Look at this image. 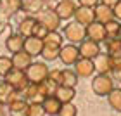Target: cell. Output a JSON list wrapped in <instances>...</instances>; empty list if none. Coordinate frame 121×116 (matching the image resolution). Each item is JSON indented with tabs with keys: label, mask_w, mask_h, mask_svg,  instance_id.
<instances>
[{
	"label": "cell",
	"mask_w": 121,
	"mask_h": 116,
	"mask_svg": "<svg viewBox=\"0 0 121 116\" xmlns=\"http://www.w3.org/2000/svg\"><path fill=\"white\" fill-rule=\"evenodd\" d=\"M106 30H107V35L109 38H114V36H119V31H121V21L118 19H112L106 24Z\"/></svg>",
	"instance_id": "31"
},
{
	"label": "cell",
	"mask_w": 121,
	"mask_h": 116,
	"mask_svg": "<svg viewBox=\"0 0 121 116\" xmlns=\"http://www.w3.org/2000/svg\"><path fill=\"white\" fill-rule=\"evenodd\" d=\"M112 9H114V18H116L118 21H121V0H119L116 5H114Z\"/></svg>",
	"instance_id": "36"
},
{
	"label": "cell",
	"mask_w": 121,
	"mask_h": 116,
	"mask_svg": "<svg viewBox=\"0 0 121 116\" xmlns=\"http://www.w3.org/2000/svg\"><path fill=\"white\" fill-rule=\"evenodd\" d=\"M38 85H40V94H42L43 99L56 95V92H57V88H59V85L56 83V81H52L50 78H47L45 81H42V83H38Z\"/></svg>",
	"instance_id": "26"
},
{
	"label": "cell",
	"mask_w": 121,
	"mask_h": 116,
	"mask_svg": "<svg viewBox=\"0 0 121 116\" xmlns=\"http://www.w3.org/2000/svg\"><path fill=\"white\" fill-rule=\"evenodd\" d=\"M80 57H81L80 47H76V43H68V45H62L60 54H59L60 62L66 64V66H74L76 62H78Z\"/></svg>",
	"instance_id": "6"
},
{
	"label": "cell",
	"mask_w": 121,
	"mask_h": 116,
	"mask_svg": "<svg viewBox=\"0 0 121 116\" xmlns=\"http://www.w3.org/2000/svg\"><path fill=\"white\" fill-rule=\"evenodd\" d=\"M19 94H21V92L16 90V88L10 85L7 80L0 81V102H2L4 106H9V104L14 102L16 99L23 97V95H19Z\"/></svg>",
	"instance_id": "8"
},
{
	"label": "cell",
	"mask_w": 121,
	"mask_h": 116,
	"mask_svg": "<svg viewBox=\"0 0 121 116\" xmlns=\"http://www.w3.org/2000/svg\"><path fill=\"white\" fill-rule=\"evenodd\" d=\"M74 71L80 78H90L95 73V61L93 59H86V57H80L78 62L74 64Z\"/></svg>",
	"instance_id": "9"
},
{
	"label": "cell",
	"mask_w": 121,
	"mask_h": 116,
	"mask_svg": "<svg viewBox=\"0 0 121 116\" xmlns=\"http://www.w3.org/2000/svg\"><path fill=\"white\" fill-rule=\"evenodd\" d=\"M76 114H78V107H76L73 102L62 104V107H60V111H59V116H76Z\"/></svg>",
	"instance_id": "32"
},
{
	"label": "cell",
	"mask_w": 121,
	"mask_h": 116,
	"mask_svg": "<svg viewBox=\"0 0 121 116\" xmlns=\"http://www.w3.org/2000/svg\"><path fill=\"white\" fill-rule=\"evenodd\" d=\"M5 80H7L17 92H23L24 88L30 85V78H28L26 69H19V68H14L7 76H5Z\"/></svg>",
	"instance_id": "4"
},
{
	"label": "cell",
	"mask_w": 121,
	"mask_h": 116,
	"mask_svg": "<svg viewBox=\"0 0 121 116\" xmlns=\"http://www.w3.org/2000/svg\"><path fill=\"white\" fill-rule=\"evenodd\" d=\"M23 7V0H0V10L5 16H12L19 12Z\"/></svg>",
	"instance_id": "22"
},
{
	"label": "cell",
	"mask_w": 121,
	"mask_h": 116,
	"mask_svg": "<svg viewBox=\"0 0 121 116\" xmlns=\"http://www.w3.org/2000/svg\"><path fill=\"white\" fill-rule=\"evenodd\" d=\"M28 113H30V102L24 97H19L14 102L9 104V114L10 116H28Z\"/></svg>",
	"instance_id": "16"
},
{
	"label": "cell",
	"mask_w": 121,
	"mask_h": 116,
	"mask_svg": "<svg viewBox=\"0 0 121 116\" xmlns=\"http://www.w3.org/2000/svg\"><path fill=\"white\" fill-rule=\"evenodd\" d=\"M38 21H40L43 26H47L48 31H57L62 19L59 18V14L56 10H43V12H40V16H38Z\"/></svg>",
	"instance_id": "10"
},
{
	"label": "cell",
	"mask_w": 121,
	"mask_h": 116,
	"mask_svg": "<svg viewBox=\"0 0 121 116\" xmlns=\"http://www.w3.org/2000/svg\"><path fill=\"white\" fill-rule=\"evenodd\" d=\"M60 73H62V69H50L48 78H50L52 81H56L57 85H60Z\"/></svg>",
	"instance_id": "34"
},
{
	"label": "cell",
	"mask_w": 121,
	"mask_h": 116,
	"mask_svg": "<svg viewBox=\"0 0 121 116\" xmlns=\"http://www.w3.org/2000/svg\"><path fill=\"white\" fill-rule=\"evenodd\" d=\"M107 102L111 109H114L116 113H121V88H116V87L112 88L111 94L107 95Z\"/></svg>",
	"instance_id": "28"
},
{
	"label": "cell",
	"mask_w": 121,
	"mask_h": 116,
	"mask_svg": "<svg viewBox=\"0 0 121 116\" xmlns=\"http://www.w3.org/2000/svg\"><path fill=\"white\" fill-rule=\"evenodd\" d=\"M62 49V35L59 31H48L43 38V50L42 57L45 61H56Z\"/></svg>",
	"instance_id": "1"
},
{
	"label": "cell",
	"mask_w": 121,
	"mask_h": 116,
	"mask_svg": "<svg viewBox=\"0 0 121 116\" xmlns=\"http://www.w3.org/2000/svg\"><path fill=\"white\" fill-rule=\"evenodd\" d=\"M36 26H38V19L35 18H24L23 21L19 23L17 26V33H21L24 38H28V36H35V31H36Z\"/></svg>",
	"instance_id": "18"
},
{
	"label": "cell",
	"mask_w": 121,
	"mask_h": 116,
	"mask_svg": "<svg viewBox=\"0 0 121 116\" xmlns=\"http://www.w3.org/2000/svg\"><path fill=\"white\" fill-rule=\"evenodd\" d=\"M86 38L100 43V42H106L109 35H107V30H106V24L99 23V21H93L92 24L86 26Z\"/></svg>",
	"instance_id": "7"
},
{
	"label": "cell",
	"mask_w": 121,
	"mask_h": 116,
	"mask_svg": "<svg viewBox=\"0 0 121 116\" xmlns=\"http://www.w3.org/2000/svg\"><path fill=\"white\" fill-rule=\"evenodd\" d=\"M80 5H85V7H95V5L100 4V0H78Z\"/></svg>",
	"instance_id": "35"
},
{
	"label": "cell",
	"mask_w": 121,
	"mask_h": 116,
	"mask_svg": "<svg viewBox=\"0 0 121 116\" xmlns=\"http://www.w3.org/2000/svg\"><path fill=\"white\" fill-rule=\"evenodd\" d=\"M104 43H106V50H107V54H111L112 57L121 56V36L107 38Z\"/></svg>",
	"instance_id": "27"
},
{
	"label": "cell",
	"mask_w": 121,
	"mask_h": 116,
	"mask_svg": "<svg viewBox=\"0 0 121 116\" xmlns=\"http://www.w3.org/2000/svg\"><path fill=\"white\" fill-rule=\"evenodd\" d=\"M28 116H47V111L43 107V101H35L30 102V113Z\"/></svg>",
	"instance_id": "30"
},
{
	"label": "cell",
	"mask_w": 121,
	"mask_h": 116,
	"mask_svg": "<svg viewBox=\"0 0 121 116\" xmlns=\"http://www.w3.org/2000/svg\"><path fill=\"white\" fill-rule=\"evenodd\" d=\"M119 2V0H100V4H106V5H109V7H114Z\"/></svg>",
	"instance_id": "38"
},
{
	"label": "cell",
	"mask_w": 121,
	"mask_h": 116,
	"mask_svg": "<svg viewBox=\"0 0 121 116\" xmlns=\"http://www.w3.org/2000/svg\"><path fill=\"white\" fill-rule=\"evenodd\" d=\"M93 9H95V21H99V23H102V24H107L109 21L116 19L114 18V9L106 5V4H99Z\"/></svg>",
	"instance_id": "15"
},
{
	"label": "cell",
	"mask_w": 121,
	"mask_h": 116,
	"mask_svg": "<svg viewBox=\"0 0 121 116\" xmlns=\"http://www.w3.org/2000/svg\"><path fill=\"white\" fill-rule=\"evenodd\" d=\"M93 61H95V69L99 75H111L112 73V56L111 54L100 52Z\"/></svg>",
	"instance_id": "13"
},
{
	"label": "cell",
	"mask_w": 121,
	"mask_h": 116,
	"mask_svg": "<svg viewBox=\"0 0 121 116\" xmlns=\"http://www.w3.org/2000/svg\"><path fill=\"white\" fill-rule=\"evenodd\" d=\"M80 54H81V57L95 59L99 54H100V43L93 42L90 38H85V40L80 43Z\"/></svg>",
	"instance_id": "12"
},
{
	"label": "cell",
	"mask_w": 121,
	"mask_h": 116,
	"mask_svg": "<svg viewBox=\"0 0 121 116\" xmlns=\"http://www.w3.org/2000/svg\"><path fill=\"white\" fill-rule=\"evenodd\" d=\"M56 97H57L62 104H66V102H73V99L76 97V90H74V87L59 85L57 92H56Z\"/></svg>",
	"instance_id": "24"
},
{
	"label": "cell",
	"mask_w": 121,
	"mask_h": 116,
	"mask_svg": "<svg viewBox=\"0 0 121 116\" xmlns=\"http://www.w3.org/2000/svg\"><path fill=\"white\" fill-rule=\"evenodd\" d=\"M14 69V61L12 57H7V56H0V76H7L10 71Z\"/></svg>",
	"instance_id": "29"
},
{
	"label": "cell",
	"mask_w": 121,
	"mask_h": 116,
	"mask_svg": "<svg viewBox=\"0 0 121 116\" xmlns=\"http://www.w3.org/2000/svg\"><path fill=\"white\" fill-rule=\"evenodd\" d=\"M119 36H121V31H119Z\"/></svg>",
	"instance_id": "40"
},
{
	"label": "cell",
	"mask_w": 121,
	"mask_h": 116,
	"mask_svg": "<svg viewBox=\"0 0 121 116\" xmlns=\"http://www.w3.org/2000/svg\"><path fill=\"white\" fill-rule=\"evenodd\" d=\"M111 76L114 78V81H121V69H112Z\"/></svg>",
	"instance_id": "37"
},
{
	"label": "cell",
	"mask_w": 121,
	"mask_h": 116,
	"mask_svg": "<svg viewBox=\"0 0 121 116\" xmlns=\"http://www.w3.org/2000/svg\"><path fill=\"white\" fill-rule=\"evenodd\" d=\"M76 9H78V5H76L73 0H60V2L56 5V12L59 14V18L66 21V19H71V18H74V14H76Z\"/></svg>",
	"instance_id": "11"
},
{
	"label": "cell",
	"mask_w": 121,
	"mask_h": 116,
	"mask_svg": "<svg viewBox=\"0 0 121 116\" xmlns=\"http://www.w3.org/2000/svg\"><path fill=\"white\" fill-rule=\"evenodd\" d=\"M48 33V28L47 26H43L40 21H38V26H36V31H35V36H40V38H45Z\"/></svg>",
	"instance_id": "33"
},
{
	"label": "cell",
	"mask_w": 121,
	"mask_h": 116,
	"mask_svg": "<svg viewBox=\"0 0 121 116\" xmlns=\"http://www.w3.org/2000/svg\"><path fill=\"white\" fill-rule=\"evenodd\" d=\"M12 61H14V68H19V69H28L31 62H33V56L28 54L26 50H19L12 54Z\"/></svg>",
	"instance_id": "20"
},
{
	"label": "cell",
	"mask_w": 121,
	"mask_h": 116,
	"mask_svg": "<svg viewBox=\"0 0 121 116\" xmlns=\"http://www.w3.org/2000/svg\"><path fill=\"white\" fill-rule=\"evenodd\" d=\"M64 36L66 40H69V43H81L86 38V26L80 23H68L64 26Z\"/></svg>",
	"instance_id": "3"
},
{
	"label": "cell",
	"mask_w": 121,
	"mask_h": 116,
	"mask_svg": "<svg viewBox=\"0 0 121 116\" xmlns=\"http://www.w3.org/2000/svg\"><path fill=\"white\" fill-rule=\"evenodd\" d=\"M112 88H114V78L111 75H97L92 80V90L100 97H104V95L107 97Z\"/></svg>",
	"instance_id": "2"
},
{
	"label": "cell",
	"mask_w": 121,
	"mask_h": 116,
	"mask_svg": "<svg viewBox=\"0 0 121 116\" xmlns=\"http://www.w3.org/2000/svg\"><path fill=\"white\" fill-rule=\"evenodd\" d=\"M43 107H45L48 116H59V111H60V107H62V102H60L56 95H52V97L43 99Z\"/></svg>",
	"instance_id": "23"
},
{
	"label": "cell",
	"mask_w": 121,
	"mask_h": 116,
	"mask_svg": "<svg viewBox=\"0 0 121 116\" xmlns=\"http://www.w3.org/2000/svg\"><path fill=\"white\" fill-rule=\"evenodd\" d=\"M24 42H26V38L21 35V33H12V35H9V38L5 40V49H7L10 54H16L19 50H24Z\"/></svg>",
	"instance_id": "17"
},
{
	"label": "cell",
	"mask_w": 121,
	"mask_h": 116,
	"mask_svg": "<svg viewBox=\"0 0 121 116\" xmlns=\"http://www.w3.org/2000/svg\"><path fill=\"white\" fill-rule=\"evenodd\" d=\"M21 94H23V97H24L28 102L43 101V97H42V94H40V85H38V83H33V81H30V85L26 87Z\"/></svg>",
	"instance_id": "21"
},
{
	"label": "cell",
	"mask_w": 121,
	"mask_h": 116,
	"mask_svg": "<svg viewBox=\"0 0 121 116\" xmlns=\"http://www.w3.org/2000/svg\"><path fill=\"white\" fill-rule=\"evenodd\" d=\"M74 21L83 26H88L95 21V9L93 7H85V5H80L76 9V14H74Z\"/></svg>",
	"instance_id": "14"
},
{
	"label": "cell",
	"mask_w": 121,
	"mask_h": 116,
	"mask_svg": "<svg viewBox=\"0 0 121 116\" xmlns=\"http://www.w3.org/2000/svg\"><path fill=\"white\" fill-rule=\"evenodd\" d=\"M0 116H5V109H4V104L0 102Z\"/></svg>",
	"instance_id": "39"
},
{
	"label": "cell",
	"mask_w": 121,
	"mask_h": 116,
	"mask_svg": "<svg viewBox=\"0 0 121 116\" xmlns=\"http://www.w3.org/2000/svg\"><path fill=\"white\" fill-rule=\"evenodd\" d=\"M78 78L80 76L76 75L74 69H62L60 73V85H66V87H76L78 85Z\"/></svg>",
	"instance_id": "25"
},
{
	"label": "cell",
	"mask_w": 121,
	"mask_h": 116,
	"mask_svg": "<svg viewBox=\"0 0 121 116\" xmlns=\"http://www.w3.org/2000/svg\"><path fill=\"white\" fill-rule=\"evenodd\" d=\"M24 50L31 54L33 57L35 56H42V50H43V38L40 36H28L24 42Z\"/></svg>",
	"instance_id": "19"
},
{
	"label": "cell",
	"mask_w": 121,
	"mask_h": 116,
	"mask_svg": "<svg viewBox=\"0 0 121 116\" xmlns=\"http://www.w3.org/2000/svg\"><path fill=\"white\" fill-rule=\"evenodd\" d=\"M26 73H28L30 81H33V83H42V81H45L48 78L50 69H48V66L45 62H31V66L26 69Z\"/></svg>",
	"instance_id": "5"
}]
</instances>
